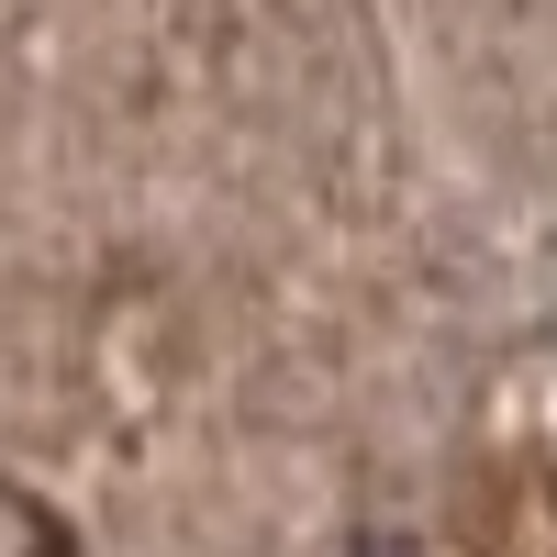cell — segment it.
<instances>
[{"label": "cell", "instance_id": "1", "mask_svg": "<svg viewBox=\"0 0 557 557\" xmlns=\"http://www.w3.org/2000/svg\"><path fill=\"white\" fill-rule=\"evenodd\" d=\"M23 557H78V546H67V524H34V535H23Z\"/></svg>", "mask_w": 557, "mask_h": 557}]
</instances>
